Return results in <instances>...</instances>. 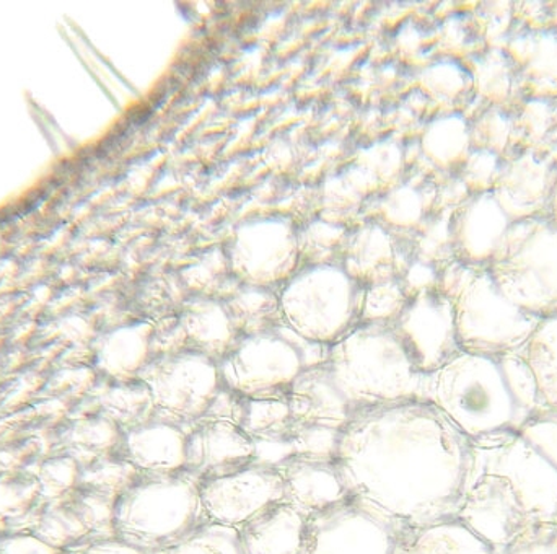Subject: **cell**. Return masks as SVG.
Returning <instances> with one entry per match:
<instances>
[{"mask_svg":"<svg viewBox=\"0 0 557 554\" xmlns=\"http://www.w3.org/2000/svg\"><path fill=\"white\" fill-rule=\"evenodd\" d=\"M350 500L399 532L457 519L473 442L425 399L352 413L334 458Z\"/></svg>","mask_w":557,"mask_h":554,"instance_id":"obj_1","label":"cell"},{"mask_svg":"<svg viewBox=\"0 0 557 554\" xmlns=\"http://www.w3.org/2000/svg\"><path fill=\"white\" fill-rule=\"evenodd\" d=\"M424 399L470 441L519 432L527 422L497 357L458 354L424 377Z\"/></svg>","mask_w":557,"mask_h":554,"instance_id":"obj_2","label":"cell"},{"mask_svg":"<svg viewBox=\"0 0 557 554\" xmlns=\"http://www.w3.org/2000/svg\"><path fill=\"white\" fill-rule=\"evenodd\" d=\"M326 366L352 413L424 399V376L416 372L389 324L357 328L333 347Z\"/></svg>","mask_w":557,"mask_h":554,"instance_id":"obj_3","label":"cell"},{"mask_svg":"<svg viewBox=\"0 0 557 554\" xmlns=\"http://www.w3.org/2000/svg\"><path fill=\"white\" fill-rule=\"evenodd\" d=\"M438 285L454 307L463 353L506 356L522 347L542 321L507 300L487 267L451 261L442 270Z\"/></svg>","mask_w":557,"mask_h":554,"instance_id":"obj_4","label":"cell"},{"mask_svg":"<svg viewBox=\"0 0 557 554\" xmlns=\"http://www.w3.org/2000/svg\"><path fill=\"white\" fill-rule=\"evenodd\" d=\"M208 522L201 481L188 471L149 475L121 496L114 527L121 542L152 554Z\"/></svg>","mask_w":557,"mask_h":554,"instance_id":"obj_5","label":"cell"},{"mask_svg":"<svg viewBox=\"0 0 557 554\" xmlns=\"http://www.w3.org/2000/svg\"><path fill=\"white\" fill-rule=\"evenodd\" d=\"M486 267L520 310L540 320L557 315V224L548 216L512 222Z\"/></svg>","mask_w":557,"mask_h":554,"instance_id":"obj_6","label":"cell"},{"mask_svg":"<svg viewBox=\"0 0 557 554\" xmlns=\"http://www.w3.org/2000/svg\"><path fill=\"white\" fill-rule=\"evenodd\" d=\"M281 310L292 330L305 340L333 343L352 320L356 282L337 268H311L285 287Z\"/></svg>","mask_w":557,"mask_h":554,"instance_id":"obj_7","label":"cell"},{"mask_svg":"<svg viewBox=\"0 0 557 554\" xmlns=\"http://www.w3.org/2000/svg\"><path fill=\"white\" fill-rule=\"evenodd\" d=\"M473 442V467L509 481L539 526H557V470L519 432Z\"/></svg>","mask_w":557,"mask_h":554,"instance_id":"obj_8","label":"cell"},{"mask_svg":"<svg viewBox=\"0 0 557 554\" xmlns=\"http://www.w3.org/2000/svg\"><path fill=\"white\" fill-rule=\"evenodd\" d=\"M219 366L206 354H178L150 367L146 386L160 421L188 424L206 418L222 392Z\"/></svg>","mask_w":557,"mask_h":554,"instance_id":"obj_9","label":"cell"},{"mask_svg":"<svg viewBox=\"0 0 557 554\" xmlns=\"http://www.w3.org/2000/svg\"><path fill=\"white\" fill-rule=\"evenodd\" d=\"M389 327L421 376H431L463 353L458 344L454 307L438 284L408 295Z\"/></svg>","mask_w":557,"mask_h":554,"instance_id":"obj_10","label":"cell"},{"mask_svg":"<svg viewBox=\"0 0 557 554\" xmlns=\"http://www.w3.org/2000/svg\"><path fill=\"white\" fill-rule=\"evenodd\" d=\"M301 370L298 350L270 333L248 337L219 367L227 390L247 399L285 398Z\"/></svg>","mask_w":557,"mask_h":554,"instance_id":"obj_11","label":"cell"},{"mask_svg":"<svg viewBox=\"0 0 557 554\" xmlns=\"http://www.w3.org/2000/svg\"><path fill=\"white\" fill-rule=\"evenodd\" d=\"M399 535L388 520L347 497L307 517L300 554H393Z\"/></svg>","mask_w":557,"mask_h":554,"instance_id":"obj_12","label":"cell"},{"mask_svg":"<svg viewBox=\"0 0 557 554\" xmlns=\"http://www.w3.org/2000/svg\"><path fill=\"white\" fill-rule=\"evenodd\" d=\"M457 519L496 554L516 542L529 527L539 526L506 478L476 467H471Z\"/></svg>","mask_w":557,"mask_h":554,"instance_id":"obj_13","label":"cell"},{"mask_svg":"<svg viewBox=\"0 0 557 554\" xmlns=\"http://www.w3.org/2000/svg\"><path fill=\"white\" fill-rule=\"evenodd\" d=\"M201 501L209 522L238 530L268 507L284 501V480L276 465L253 464L201 481Z\"/></svg>","mask_w":557,"mask_h":554,"instance_id":"obj_14","label":"cell"},{"mask_svg":"<svg viewBox=\"0 0 557 554\" xmlns=\"http://www.w3.org/2000/svg\"><path fill=\"white\" fill-rule=\"evenodd\" d=\"M258 445L227 419L202 418L188 432L185 471L199 481L224 477L257 464Z\"/></svg>","mask_w":557,"mask_h":554,"instance_id":"obj_15","label":"cell"},{"mask_svg":"<svg viewBox=\"0 0 557 554\" xmlns=\"http://www.w3.org/2000/svg\"><path fill=\"white\" fill-rule=\"evenodd\" d=\"M557 162L540 152H520L504 159L503 172L494 186V198L510 221L549 216Z\"/></svg>","mask_w":557,"mask_h":554,"instance_id":"obj_16","label":"cell"},{"mask_svg":"<svg viewBox=\"0 0 557 554\" xmlns=\"http://www.w3.org/2000/svg\"><path fill=\"white\" fill-rule=\"evenodd\" d=\"M512 221L493 193L471 195L451 216L450 235L455 261L486 267Z\"/></svg>","mask_w":557,"mask_h":554,"instance_id":"obj_17","label":"cell"},{"mask_svg":"<svg viewBox=\"0 0 557 554\" xmlns=\"http://www.w3.org/2000/svg\"><path fill=\"white\" fill-rule=\"evenodd\" d=\"M500 48L513 62L522 98H557V28L510 33Z\"/></svg>","mask_w":557,"mask_h":554,"instance_id":"obj_18","label":"cell"},{"mask_svg":"<svg viewBox=\"0 0 557 554\" xmlns=\"http://www.w3.org/2000/svg\"><path fill=\"white\" fill-rule=\"evenodd\" d=\"M285 399L294 424L343 429L352 416L326 364L301 370Z\"/></svg>","mask_w":557,"mask_h":554,"instance_id":"obj_19","label":"cell"},{"mask_svg":"<svg viewBox=\"0 0 557 554\" xmlns=\"http://www.w3.org/2000/svg\"><path fill=\"white\" fill-rule=\"evenodd\" d=\"M276 467L284 480L285 503L305 517L349 497L334 461L288 457Z\"/></svg>","mask_w":557,"mask_h":554,"instance_id":"obj_20","label":"cell"},{"mask_svg":"<svg viewBox=\"0 0 557 554\" xmlns=\"http://www.w3.org/2000/svg\"><path fill=\"white\" fill-rule=\"evenodd\" d=\"M307 517L281 501L238 529L244 554H300Z\"/></svg>","mask_w":557,"mask_h":554,"instance_id":"obj_21","label":"cell"},{"mask_svg":"<svg viewBox=\"0 0 557 554\" xmlns=\"http://www.w3.org/2000/svg\"><path fill=\"white\" fill-rule=\"evenodd\" d=\"M131 457L149 475L185 471L188 432L166 421H150L133 429L127 438Z\"/></svg>","mask_w":557,"mask_h":554,"instance_id":"obj_22","label":"cell"},{"mask_svg":"<svg viewBox=\"0 0 557 554\" xmlns=\"http://www.w3.org/2000/svg\"><path fill=\"white\" fill-rule=\"evenodd\" d=\"M516 353L532 377L535 415L557 413V315L543 318Z\"/></svg>","mask_w":557,"mask_h":554,"instance_id":"obj_23","label":"cell"},{"mask_svg":"<svg viewBox=\"0 0 557 554\" xmlns=\"http://www.w3.org/2000/svg\"><path fill=\"white\" fill-rule=\"evenodd\" d=\"M393 554H496L458 519L445 520L424 529L406 530Z\"/></svg>","mask_w":557,"mask_h":554,"instance_id":"obj_24","label":"cell"},{"mask_svg":"<svg viewBox=\"0 0 557 554\" xmlns=\"http://www.w3.org/2000/svg\"><path fill=\"white\" fill-rule=\"evenodd\" d=\"M473 90L487 107L510 108L522 100L516 67L503 48H487L471 59L468 69Z\"/></svg>","mask_w":557,"mask_h":554,"instance_id":"obj_25","label":"cell"},{"mask_svg":"<svg viewBox=\"0 0 557 554\" xmlns=\"http://www.w3.org/2000/svg\"><path fill=\"white\" fill-rule=\"evenodd\" d=\"M512 114L513 147L510 157L520 152L548 156L557 139V98H522L513 104Z\"/></svg>","mask_w":557,"mask_h":554,"instance_id":"obj_26","label":"cell"},{"mask_svg":"<svg viewBox=\"0 0 557 554\" xmlns=\"http://www.w3.org/2000/svg\"><path fill=\"white\" fill-rule=\"evenodd\" d=\"M240 428L260 444H285L294 428L285 398H245Z\"/></svg>","mask_w":557,"mask_h":554,"instance_id":"obj_27","label":"cell"},{"mask_svg":"<svg viewBox=\"0 0 557 554\" xmlns=\"http://www.w3.org/2000/svg\"><path fill=\"white\" fill-rule=\"evenodd\" d=\"M425 152L442 169L461 167L471 150L470 123L451 114L432 124L424 140Z\"/></svg>","mask_w":557,"mask_h":554,"instance_id":"obj_28","label":"cell"},{"mask_svg":"<svg viewBox=\"0 0 557 554\" xmlns=\"http://www.w3.org/2000/svg\"><path fill=\"white\" fill-rule=\"evenodd\" d=\"M185 330L211 356H222L234 334L231 317L214 301H201L189 308L185 315Z\"/></svg>","mask_w":557,"mask_h":554,"instance_id":"obj_29","label":"cell"},{"mask_svg":"<svg viewBox=\"0 0 557 554\" xmlns=\"http://www.w3.org/2000/svg\"><path fill=\"white\" fill-rule=\"evenodd\" d=\"M471 149L487 150L507 159L513 147L512 107H486L470 124Z\"/></svg>","mask_w":557,"mask_h":554,"instance_id":"obj_30","label":"cell"},{"mask_svg":"<svg viewBox=\"0 0 557 554\" xmlns=\"http://www.w3.org/2000/svg\"><path fill=\"white\" fill-rule=\"evenodd\" d=\"M152 554H244L238 530L205 522L188 535Z\"/></svg>","mask_w":557,"mask_h":554,"instance_id":"obj_31","label":"cell"},{"mask_svg":"<svg viewBox=\"0 0 557 554\" xmlns=\"http://www.w3.org/2000/svg\"><path fill=\"white\" fill-rule=\"evenodd\" d=\"M341 431L343 429L324 428V426L294 424L287 441L292 452L290 457L334 461Z\"/></svg>","mask_w":557,"mask_h":554,"instance_id":"obj_32","label":"cell"},{"mask_svg":"<svg viewBox=\"0 0 557 554\" xmlns=\"http://www.w3.org/2000/svg\"><path fill=\"white\" fill-rule=\"evenodd\" d=\"M504 159L487 150L471 149L461 163L460 182L471 195L493 193L497 178L503 172Z\"/></svg>","mask_w":557,"mask_h":554,"instance_id":"obj_33","label":"cell"},{"mask_svg":"<svg viewBox=\"0 0 557 554\" xmlns=\"http://www.w3.org/2000/svg\"><path fill=\"white\" fill-rule=\"evenodd\" d=\"M406 300H408V294L395 281L372 285L367 292L363 315L370 323L388 324L386 321L393 323L405 307Z\"/></svg>","mask_w":557,"mask_h":554,"instance_id":"obj_34","label":"cell"},{"mask_svg":"<svg viewBox=\"0 0 557 554\" xmlns=\"http://www.w3.org/2000/svg\"><path fill=\"white\" fill-rule=\"evenodd\" d=\"M431 90L444 100H457L473 90L470 71L457 62H444L435 65L428 75Z\"/></svg>","mask_w":557,"mask_h":554,"instance_id":"obj_35","label":"cell"},{"mask_svg":"<svg viewBox=\"0 0 557 554\" xmlns=\"http://www.w3.org/2000/svg\"><path fill=\"white\" fill-rule=\"evenodd\" d=\"M519 434L527 439L557 470V413L532 416L519 429Z\"/></svg>","mask_w":557,"mask_h":554,"instance_id":"obj_36","label":"cell"},{"mask_svg":"<svg viewBox=\"0 0 557 554\" xmlns=\"http://www.w3.org/2000/svg\"><path fill=\"white\" fill-rule=\"evenodd\" d=\"M497 554H557V526H532Z\"/></svg>","mask_w":557,"mask_h":554,"instance_id":"obj_37","label":"cell"},{"mask_svg":"<svg viewBox=\"0 0 557 554\" xmlns=\"http://www.w3.org/2000/svg\"><path fill=\"white\" fill-rule=\"evenodd\" d=\"M513 20L529 29L557 28V2L513 3Z\"/></svg>","mask_w":557,"mask_h":554,"instance_id":"obj_38","label":"cell"},{"mask_svg":"<svg viewBox=\"0 0 557 554\" xmlns=\"http://www.w3.org/2000/svg\"><path fill=\"white\" fill-rule=\"evenodd\" d=\"M87 554H147L124 542H110L103 545L95 546Z\"/></svg>","mask_w":557,"mask_h":554,"instance_id":"obj_39","label":"cell"},{"mask_svg":"<svg viewBox=\"0 0 557 554\" xmlns=\"http://www.w3.org/2000/svg\"><path fill=\"white\" fill-rule=\"evenodd\" d=\"M548 218L552 219V221H555L557 224V173H556L555 189H553L552 206H549Z\"/></svg>","mask_w":557,"mask_h":554,"instance_id":"obj_40","label":"cell"},{"mask_svg":"<svg viewBox=\"0 0 557 554\" xmlns=\"http://www.w3.org/2000/svg\"><path fill=\"white\" fill-rule=\"evenodd\" d=\"M548 157H552V159L556 160L557 162V139L555 146H553V149L549 150Z\"/></svg>","mask_w":557,"mask_h":554,"instance_id":"obj_41","label":"cell"}]
</instances>
